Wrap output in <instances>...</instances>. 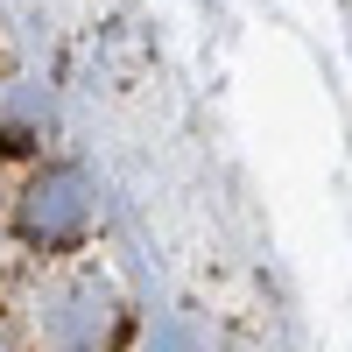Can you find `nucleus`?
Returning a JSON list of instances; mask_svg holds the SVG:
<instances>
[{
	"label": "nucleus",
	"instance_id": "nucleus-1",
	"mask_svg": "<svg viewBox=\"0 0 352 352\" xmlns=\"http://www.w3.org/2000/svg\"><path fill=\"white\" fill-rule=\"evenodd\" d=\"M127 303L99 268H64L36 289V345L43 352H113Z\"/></svg>",
	"mask_w": 352,
	"mask_h": 352
},
{
	"label": "nucleus",
	"instance_id": "nucleus-2",
	"mask_svg": "<svg viewBox=\"0 0 352 352\" xmlns=\"http://www.w3.org/2000/svg\"><path fill=\"white\" fill-rule=\"evenodd\" d=\"M92 226H99V204H92V184H85V169L71 162H56L43 176H28V190L14 204V232L28 247H43V254H71L92 240Z\"/></svg>",
	"mask_w": 352,
	"mask_h": 352
},
{
	"label": "nucleus",
	"instance_id": "nucleus-3",
	"mask_svg": "<svg viewBox=\"0 0 352 352\" xmlns=\"http://www.w3.org/2000/svg\"><path fill=\"white\" fill-rule=\"evenodd\" d=\"M0 352H21V331L8 324V317H0Z\"/></svg>",
	"mask_w": 352,
	"mask_h": 352
}]
</instances>
